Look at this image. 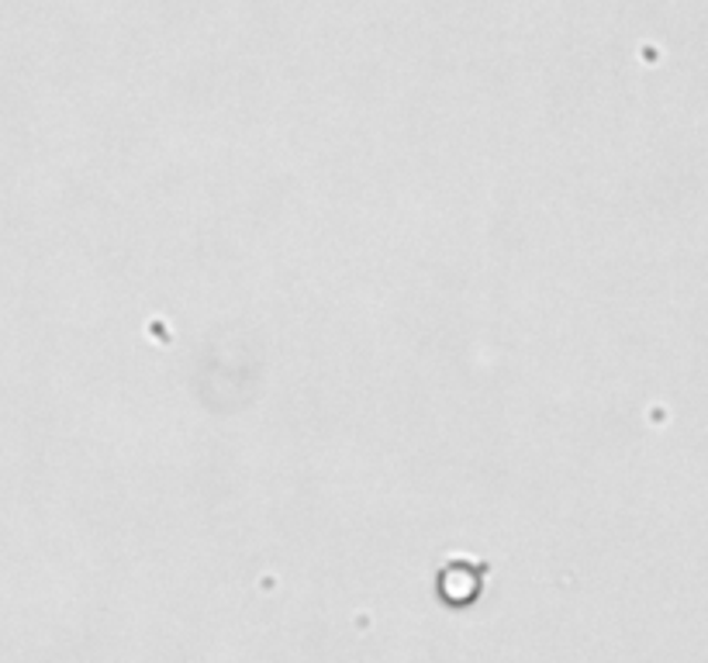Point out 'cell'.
Segmentation results:
<instances>
[]
</instances>
